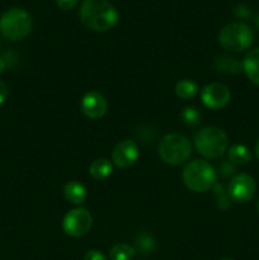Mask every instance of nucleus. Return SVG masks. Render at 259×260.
Returning a JSON list of instances; mask_svg holds the SVG:
<instances>
[{"mask_svg": "<svg viewBox=\"0 0 259 260\" xmlns=\"http://www.w3.org/2000/svg\"><path fill=\"white\" fill-rule=\"evenodd\" d=\"M79 15L81 23L95 32L112 29L118 20V13L108 0H83Z\"/></svg>", "mask_w": 259, "mask_h": 260, "instance_id": "f257e3e1", "label": "nucleus"}, {"mask_svg": "<svg viewBox=\"0 0 259 260\" xmlns=\"http://www.w3.org/2000/svg\"><path fill=\"white\" fill-rule=\"evenodd\" d=\"M182 180L192 192H207L216 183V170L206 160H193L183 169Z\"/></svg>", "mask_w": 259, "mask_h": 260, "instance_id": "f03ea898", "label": "nucleus"}, {"mask_svg": "<svg viewBox=\"0 0 259 260\" xmlns=\"http://www.w3.org/2000/svg\"><path fill=\"white\" fill-rule=\"evenodd\" d=\"M195 146L206 159H218L228 151V135L220 127H205L195 135Z\"/></svg>", "mask_w": 259, "mask_h": 260, "instance_id": "7ed1b4c3", "label": "nucleus"}, {"mask_svg": "<svg viewBox=\"0 0 259 260\" xmlns=\"http://www.w3.org/2000/svg\"><path fill=\"white\" fill-rule=\"evenodd\" d=\"M159 155L167 164L180 165L192 155V145L184 135L168 134L160 141Z\"/></svg>", "mask_w": 259, "mask_h": 260, "instance_id": "20e7f679", "label": "nucleus"}, {"mask_svg": "<svg viewBox=\"0 0 259 260\" xmlns=\"http://www.w3.org/2000/svg\"><path fill=\"white\" fill-rule=\"evenodd\" d=\"M32 30V18L25 10L13 8L0 18V32L7 40L20 41Z\"/></svg>", "mask_w": 259, "mask_h": 260, "instance_id": "39448f33", "label": "nucleus"}, {"mask_svg": "<svg viewBox=\"0 0 259 260\" xmlns=\"http://www.w3.org/2000/svg\"><path fill=\"white\" fill-rule=\"evenodd\" d=\"M254 40L251 28L241 22L226 24L218 35V42L221 47L231 52H241L248 50Z\"/></svg>", "mask_w": 259, "mask_h": 260, "instance_id": "423d86ee", "label": "nucleus"}, {"mask_svg": "<svg viewBox=\"0 0 259 260\" xmlns=\"http://www.w3.org/2000/svg\"><path fill=\"white\" fill-rule=\"evenodd\" d=\"M93 217L90 212L83 207L69 211L62 220V230L70 238H83L90 231Z\"/></svg>", "mask_w": 259, "mask_h": 260, "instance_id": "0eeeda50", "label": "nucleus"}, {"mask_svg": "<svg viewBox=\"0 0 259 260\" xmlns=\"http://www.w3.org/2000/svg\"><path fill=\"white\" fill-rule=\"evenodd\" d=\"M255 189L256 187L253 177L245 174V173H240L231 179L228 187V194L231 202L243 205V203H248L249 201L253 200Z\"/></svg>", "mask_w": 259, "mask_h": 260, "instance_id": "6e6552de", "label": "nucleus"}, {"mask_svg": "<svg viewBox=\"0 0 259 260\" xmlns=\"http://www.w3.org/2000/svg\"><path fill=\"white\" fill-rule=\"evenodd\" d=\"M231 99V91L225 84L211 83L201 91V101L207 108L221 109L229 104Z\"/></svg>", "mask_w": 259, "mask_h": 260, "instance_id": "1a4fd4ad", "label": "nucleus"}, {"mask_svg": "<svg viewBox=\"0 0 259 260\" xmlns=\"http://www.w3.org/2000/svg\"><path fill=\"white\" fill-rule=\"evenodd\" d=\"M140 156L139 146L135 141L123 140L118 142L112 151V164L119 169H127L137 161Z\"/></svg>", "mask_w": 259, "mask_h": 260, "instance_id": "9d476101", "label": "nucleus"}, {"mask_svg": "<svg viewBox=\"0 0 259 260\" xmlns=\"http://www.w3.org/2000/svg\"><path fill=\"white\" fill-rule=\"evenodd\" d=\"M80 109L89 119H99L108 111V102L99 91H88L81 99Z\"/></svg>", "mask_w": 259, "mask_h": 260, "instance_id": "9b49d317", "label": "nucleus"}, {"mask_svg": "<svg viewBox=\"0 0 259 260\" xmlns=\"http://www.w3.org/2000/svg\"><path fill=\"white\" fill-rule=\"evenodd\" d=\"M241 63H243V71L249 80L259 86V47L249 51Z\"/></svg>", "mask_w": 259, "mask_h": 260, "instance_id": "f8f14e48", "label": "nucleus"}, {"mask_svg": "<svg viewBox=\"0 0 259 260\" xmlns=\"http://www.w3.org/2000/svg\"><path fill=\"white\" fill-rule=\"evenodd\" d=\"M63 196L73 205H83L86 200V189L78 180L68 182L63 187Z\"/></svg>", "mask_w": 259, "mask_h": 260, "instance_id": "ddd939ff", "label": "nucleus"}, {"mask_svg": "<svg viewBox=\"0 0 259 260\" xmlns=\"http://www.w3.org/2000/svg\"><path fill=\"white\" fill-rule=\"evenodd\" d=\"M113 172V164L108 159H96L89 167V174L95 180H104Z\"/></svg>", "mask_w": 259, "mask_h": 260, "instance_id": "4468645a", "label": "nucleus"}, {"mask_svg": "<svg viewBox=\"0 0 259 260\" xmlns=\"http://www.w3.org/2000/svg\"><path fill=\"white\" fill-rule=\"evenodd\" d=\"M228 157L229 161L233 162L234 165L239 164H248L253 159V155L251 151L249 150V147H246L245 145H233L230 149L228 150Z\"/></svg>", "mask_w": 259, "mask_h": 260, "instance_id": "2eb2a0df", "label": "nucleus"}, {"mask_svg": "<svg viewBox=\"0 0 259 260\" xmlns=\"http://www.w3.org/2000/svg\"><path fill=\"white\" fill-rule=\"evenodd\" d=\"M215 68L223 74H239L243 71V63L230 56H221L215 61Z\"/></svg>", "mask_w": 259, "mask_h": 260, "instance_id": "dca6fc26", "label": "nucleus"}, {"mask_svg": "<svg viewBox=\"0 0 259 260\" xmlns=\"http://www.w3.org/2000/svg\"><path fill=\"white\" fill-rule=\"evenodd\" d=\"M135 255H136V250L134 246L124 243L116 244L109 250V259L111 260H132Z\"/></svg>", "mask_w": 259, "mask_h": 260, "instance_id": "f3484780", "label": "nucleus"}, {"mask_svg": "<svg viewBox=\"0 0 259 260\" xmlns=\"http://www.w3.org/2000/svg\"><path fill=\"white\" fill-rule=\"evenodd\" d=\"M198 93V85L190 79H182L175 84V94L182 99H190Z\"/></svg>", "mask_w": 259, "mask_h": 260, "instance_id": "a211bd4d", "label": "nucleus"}, {"mask_svg": "<svg viewBox=\"0 0 259 260\" xmlns=\"http://www.w3.org/2000/svg\"><path fill=\"white\" fill-rule=\"evenodd\" d=\"M135 250L136 253L142 254V255H149L155 249V240L150 234L142 233L135 240Z\"/></svg>", "mask_w": 259, "mask_h": 260, "instance_id": "6ab92c4d", "label": "nucleus"}, {"mask_svg": "<svg viewBox=\"0 0 259 260\" xmlns=\"http://www.w3.org/2000/svg\"><path fill=\"white\" fill-rule=\"evenodd\" d=\"M202 114L196 107H185L180 113V119L188 127H196L201 123Z\"/></svg>", "mask_w": 259, "mask_h": 260, "instance_id": "aec40b11", "label": "nucleus"}, {"mask_svg": "<svg viewBox=\"0 0 259 260\" xmlns=\"http://www.w3.org/2000/svg\"><path fill=\"white\" fill-rule=\"evenodd\" d=\"M212 189L215 190V194L217 197V207L220 210H228L230 207L231 200L228 194V190H223L222 185L218 184L217 182L215 183V185L212 187Z\"/></svg>", "mask_w": 259, "mask_h": 260, "instance_id": "412c9836", "label": "nucleus"}, {"mask_svg": "<svg viewBox=\"0 0 259 260\" xmlns=\"http://www.w3.org/2000/svg\"><path fill=\"white\" fill-rule=\"evenodd\" d=\"M220 172L223 177H228V175L233 174L235 172V165L231 161H229V160H225V161H222L220 164Z\"/></svg>", "mask_w": 259, "mask_h": 260, "instance_id": "4be33fe9", "label": "nucleus"}, {"mask_svg": "<svg viewBox=\"0 0 259 260\" xmlns=\"http://www.w3.org/2000/svg\"><path fill=\"white\" fill-rule=\"evenodd\" d=\"M79 0H56V5L62 10H71L78 5Z\"/></svg>", "mask_w": 259, "mask_h": 260, "instance_id": "5701e85b", "label": "nucleus"}, {"mask_svg": "<svg viewBox=\"0 0 259 260\" xmlns=\"http://www.w3.org/2000/svg\"><path fill=\"white\" fill-rule=\"evenodd\" d=\"M84 260H108L107 256L104 255L102 251L99 250H89L88 253L85 254V258Z\"/></svg>", "mask_w": 259, "mask_h": 260, "instance_id": "b1692460", "label": "nucleus"}, {"mask_svg": "<svg viewBox=\"0 0 259 260\" xmlns=\"http://www.w3.org/2000/svg\"><path fill=\"white\" fill-rule=\"evenodd\" d=\"M8 98V86L3 80H0V104L4 103Z\"/></svg>", "mask_w": 259, "mask_h": 260, "instance_id": "393cba45", "label": "nucleus"}, {"mask_svg": "<svg viewBox=\"0 0 259 260\" xmlns=\"http://www.w3.org/2000/svg\"><path fill=\"white\" fill-rule=\"evenodd\" d=\"M235 13L238 17H241V18H248L249 14H250V12H249L248 8L244 7V5H239V7L236 8Z\"/></svg>", "mask_w": 259, "mask_h": 260, "instance_id": "a878e982", "label": "nucleus"}, {"mask_svg": "<svg viewBox=\"0 0 259 260\" xmlns=\"http://www.w3.org/2000/svg\"><path fill=\"white\" fill-rule=\"evenodd\" d=\"M5 65H7V63H5L4 58H3V57H0V74H2L3 71H4V69H5Z\"/></svg>", "mask_w": 259, "mask_h": 260, "instance_id": "bb28decb", "label": "nucleus"}, {"mask_svg": "<svg viewBox=\"0 0 259 260\" xmlns=\"http://www.w3.org/2000/svg\"><path fill=\"white\" fill-rule=\"evenodd\" d=\"M254 151H255V156H256V159L259 160V139H258V141H256V144H255V149H254Z\"/></svg>", "mask_w": 259, "mask_h": 260, "instance_id": "cd10ccee", "label": "nucleus"}, {"mask_svg": "<svg viewBox=\"0 0 259 260\" xmlns=\"http://www.w3.org/2000/svg\"><path fill=\"white\" fill-rule=\"evenodd\" d=\"M255 24H256V27H258V29H259V14H258V17H256V19H255Z\"/></svg>", "mask_w": 259, "mask_h": 260, "instance_id": "c85d7f7f", "label": "nucleus"}, {"mask_svg": "<svg viewBox=\"0 0 259 260\" xmlns=\"http://www.w3.org/2000/svg\"><path fill=\"white\" fill-rule=\"evenodd\" d=\"M221 260H234V259H229V258H226V259H221Z\"/></svg>", "mask_w": 259, "mask_h": 260, "instance_id": "c756f323", "label": "nucleus"}, {"mask_svg": "<svg viewBox=\"0 0 259 260\" xmlns=\"http://www.w3.org/2000/svg\"><path fill=\"white\" fill-rule=\"evenodd\" d=\"M258 213H259V201H258Z\"/></svg>", "mask_w": 259, "mask_h": 260, "instance_id": "7c9ffc66", "label": "nucleus"}]
</instances>
